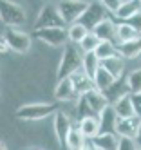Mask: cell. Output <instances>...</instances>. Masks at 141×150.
<instances>
[{"label":"cell","mask_w":141,"mask_h":150,"mask_svg":"<svg viewBox=\"0 0 141 150\" xmlns=\"http://www.w3.org/2000/svg\"><path fill=\"white\" fill-rule=\"evenodd\" d=\"M78 128L81 130V134H83L87 139H92V137H96L98 134L101 132L100 116H89V117H83V120H80V125H78Z\"/></svg>","instance_id":"cell-16"},{"label":"cell","mask_w":141,"mask_h":150,"mask_svg":"<svg viewBox=\"0 0 141 150\" xmlns=\"http://www.w3.org/2000/svg\"><path fill=\"white\" fill-rule=\"evenodd\" d=\"M76 112H78V117H80V120H83V117H89V116H96L94 110L91 109V105L87 103V100L83 98V96H80V100L76 101Z\"/></svg>","instance_id":"cell-31"},{"label":"cell","mask_w":141,"mask_h":150,"mask_svg":"<svg viewBox=\"0 0 141 150\" xmlns=\"http://www.w3.org/2000/svg\"><path fill=\"white\" fill-rule=\"evenodd\" d=\"M58 112V105L54 103H27L16 109V117L24 121H40L43 117Z\"/></svg>","instance_id":"cell-2"},{"label":"cell","mask_w":141,"mask_h":150,"mask_svg":"<svg viewBox=\"0 0 141 150\" xmlns=\"http://www.w3.org/2000/svg\"><path fill=\"white\" fill-rule=\"evenodd\" d=\"M35 38H38L42 44L49 47H62L67 44L69 33L65 27H45V29H35Z\"/></svg>","instance_id":"cell-5"},{"label":"cell","mask_w":141,"mask_h":150,"mask_svg":"<svg viewBox=\"0 0 141 150\" xmlns=\"http://www.w3.org/2000/svg\"><path fill=\"white\" fill-rule=\"evenodd\" d=\"M101 67L107 69L116 80H121V78H123V67H125V65H123L121 56H114V58L103 60V62H101Z\"/></svg>","instance_id":"cell-25"},{"label":"cell","mask_w":141,"mask_h":150,"mask_svg":"<svg viewBox=\"0 0 141 150\" xmlns=\"http://www.w3.org/2000/svg\"><path fill=\"white\" fill-rule=\"evenodd\" d=\"M101 4L105 6L107 11H111V13H118V11H119V7L123 6V0H101Z\"/></svg>","instance_id":"cell-33"},{"label":"cell","mask_w":141,"mask_h":150,"mask_svg":"<svg viewBox=\"0 0 141 150\" xmlns=\"http://www.w3.org/2000/svg\"><path fill=\"white\" fill-rule=\"evenodd\" d=\"M71 81H72L74 91H76V94H78V96H83V94H87V92H91V91L96 89L94 80L91 76H87L83 69L78 71V72H74L72 76H71Z\"/></svg>","instance_id":"cell-12"},{"label":"cell","mask_w":141,"mask_h":150,"mask_svg":"<svg viewBox=\"0 0 141 150\" xmlns=\"http://www.w3.org/2000/svg\"><path fill=\"white\" fill-rule=\"evenodd\" d=\"M7 51H11V49H9L7 40H6V38H4V35H2V38H0V52H2V54H6Z\"/></svg>","instance_id":"cell-36"},{"label":"cell","mask_w":141,"mask_h":150,"mask_svg":"<svg viewBox=\"0 0 141 150\" xmlns=\"http://www.w3.org/2000/svg\"><path fill=\"white\" fill-rule=\"evenodd\" d=\"M136 141H137V145H139V148H141V123H139V128H137V134H136Z\"/></svg>","instance_id":"cell-37"},{"label":"cell","mask_w":141,"mask_h":150,"mask_svg":"<svg viewBox=\"0 0 141 150\" xmlns=\"http://www.w3.org/2000/svg\"><path fill=\"white\" fill-rule=\"evenodd\" d=\"M105 18H107V15H105V6L100 4V2H91L89 7H87V11L83 13V16L80 18V22L87 29H89V31H92L100 22H103Z\"/></svg>","instance_id":"cell-9"},{"label":"cell","mask_w":141,"mask_h":150,"mask_svg":"<svg viewBox=\"0 0 141 150\" xmlns=\"http://www.w3.org/2000/svg\"><path fill=\"white\" fill-rule=\"evenodd\" d=\"M100 2H101V0H100Z\"/></svg>","instance_id":"cell-42"},{"label":"cell","mask_w":141,"mask_h":150,"mask_svg":"<svg viewBox=\"0 0 141 150\" xmlns=\"http://www.w3.org/2000/svg\"><path fill=\"white\" fill-rule=\"evenodd\" d=\"M114 83H116V78H114L107 69L100 67V71H98L96 76H94V85H96V89L100 91V92H107Z\"/></svg>","instance_id":"cell-21"},{"label":"cell","mask_w":141,"mask_h":150,"mask_svg":"<svg viewBox=\"0 0 141 150\" xmlns=\"http://www.w3.org/2000/svg\"><path fill=\"white\" fill-rule=\"evenodd\" d=\"M29 150H40V148H29Z\"/></svg>","instance_id":"cell-40"},{"label":"cell","mask_w":141,"mask_h":150,"mask_svg":"<svg viewBox=\"0 0 141 150\" xmlns=\"http://www.w3.org/2000/svg\"><path fill=\"white\" fill-rule=\"evenodd\" d=\"M118 150H139V145H137V141H136V137L119 136V141H118Z\"/></svg>","instance_id":"cell-32"},{"label":"cell","mask_w":141,"mask_h":150,"mask_svg":"<svg viewBox=\"0 0 141 150\" xmlns=\"http://www.w3.org/2000/svg\"><path fill=\"white\" fill-rule=\"evenodd\" d=\"M105 96H107V100H108V103L111 105H114L121 96H125V94H128V87H127V80L125 78H121V80H116V83L112 85L111 89H108L107 92H103Z\"/></svg>","instance_id":"cell-23"},{"label":"cell","mask_w":141,"mask_h":150,"mask_svg":"<svg viewBox=\"0 0 141 150\" xmlns=\"http://www.w3.org/2000/svg\"><path fill=\"white\" fill-rule=\"evenodd\" d=\"M85 139L87 137L81 134L80 128L72 127V130H71V134L67 137V150H81L85 146Z\"/></svg>","instance_id":"cell-28"},{"label":"cell","mask_w":141,"mask_h":150,"mask_svg":"<svg viewBox=\"0 0 141 150\" xmlns=\"http://www.w3.org/2000/svg\"><path fill=\"white\" fill-rule=\"evenodd\" d=\"M116 36L119 44H127V42H136L141 38V31L130 25L128 22H121L116 25Z\"/></svg>","instance_id":"cell-15"},{"label":"cell","mask_w":141,"mask_h":150,"mask_svg":"<svg viewBox=\"0 0 141 150\" xmlns=\"http://www.w3.org/2000/svg\"><path fill=\"white\" fill-rule=\"evenodd\" d=\"M130 96H132V105H134L136 116L141 117V92H137V94H130Z\"/></svg>","instance_id":"cell-34"},{"label":"cell","mask_w":141,"mask_h":150,"mask_svg":"<svg viewBox=\"0 0 141 150\" xmlns=\"http://www.w3.org/2000/svg\"><path fill=\"white\" fill-rule=\"evenodd\" d=\"M0 18L7 27H20L26 24V11L22 6L11 2V0H2L0 2Z\"/></svg>","instance_id":"cell-4"},{"label":"cell","mask_w":141,"mask_h":150,"mask_svg":"<svg viewBox=\"0 0 141 150\" xmlns=\"http://www.w3.org/2000/svg\"><path fill=\"white\" fill-rule=\"evenodd\" d=\"M81 150H96V148H94V146H92V145H91V146H87V145H85V146H83V148H81Z\"/></svg>","instance_id":"cell-38"},{"label":"cell","mask_w":141,"mask_h":150,"mask_svg":"<svg viewBox=\"0 0 141 150\" xmlns=\"http://www.w3.org/2000/svg\"><path fill=\"white\" fill-rule=\"evenodd\" d=\"M100 44H101V40L98 38V35H96V33H92V31H91V33L83 38V42L80 44V49H81L83 52H94Z\"/></svg>","instance_id":"cell-30"},{"label":"cell","mask_w":141,"mask_h":150,"mask_svg":"<svg viewBox=\"0 0 141 150\" xmlns=\"http://www.w3.org/2000/svg\"><path fill=\"white\" fill-rule=\"evenodd\" d=\"M118 52L121 58L127 60H134L137 56H141V38L136 42H127V44H119L118 45Z\"/></svg>","instance_id":"cell-22"},{"label":"cell","mask_w":141,"mask_h":150,"mask_svg":"<svg viewBox=\"0 0 141 150\" xmlns=\"http://www.w3.org/2000/svg\"><path fill=\"white\" fill-rule=\"evenodd\" d=\"M118 134L112 132H100L96 137L91 139V143L96 150H118Z\"/></svg>","instance_id":"cell-13"},{"label":"cell","mask_w":141,"mask_h":150,"mask_svg":"<svg viewBox=\"0 0 141 150\" xmlns=\"http://www.w3.org/2000/svg\"><path fill=\"white\" fill-rule=\"evenodd\" d=\"M112 107H114L118 117H132V116H136V110H134V105H132V96H130V92L125 94V96H121V98H119Z\"/></svg>","instance_id":"cell-18"},{"label":"cell","mask_w":141,"mask_h":150,"mask_svg":"<svg viewBox=\"0 0 141 150\" xmlns=\"http://www.w3.org/2000/svg\"><path fill=\"white\" fill-rule=\"evenodd\" d=\"M137 13H141V0H127V2H123V6L119 7L116 16L121 20V22H127L128 18H132Z\"/></svg>","instance_id":"cell-20"},{"label":"cell","mask_w":141,"mask_h":150,"mask_svg":"<svg viewBox=\"0 0 141 150\" xmlns=\"http://www.w3.org/2000/svg\"><path fill=\"white\" fill-rule=\"evenodd\" d=\"M125 80H127V87H128L130 94L141 92V69H136L132 72H128L125 76Z\"/></svg>","instance_id":"cell-29"},{"label":"cell","mask_w":141,"mask_h":150,"mask_svg":"<svg viewBox=\"0 0 141 150\" xmlns=\"http://www.w3.org/2000/svg\"><path fill=\"white\" fill-rule=\"evenodd\" d=\"M83 98L87 100V103L91 105V109L94 110V114L96 116H100L105 109L111 103H108V100H107V96L103 94V92H100L98 89H94V91H91V92H87V94H83Z\"/></svg>","instance_id":"cell-14"},{"label":"cell","mask_w":141,"mask_h":150,"mask_svg":"<svg viewBox=\"0 0 141 150\" xmlns=\"http://www.w3.org/2000/svg\"><path fill=\"white\" fill-rule=\"evenodd\" d=\"M45 27H65V20L62 18V15L58 11V6L47 4L38 13L35 29H45Z\"/></svg>","instance_id":"cell-6"},{"label":"cell","mask_w":141,"mask_h":150,"mask_svg":"<svg viewBox=\"0 0 141 150\" xmlns=\"http://www.w3.org/2000/svg\"><path fill=\"white\" fill-rule=\"evenodd\" d=\"M71 130H72V123L69 120V116L58 110L54 114V134H56V139L63 150H67V137H69Z\"/></svg>","instance_id":"cell-8"},{"label":"cell","mask_w":141,"mask_h":150,"mask_svg":"<svg viewBox=\"0 0 141 150\" xmlns=\"http://www.w3.org/2000/svg\"><path fill=\"white\" fill-rule=\"evenodd\" d=\"M87 2H89V0H87Z\"/></svg>","instance_id":"cell-41"},{"label":"cell","mask_w":141,"mask_h":150,"mask_svg":"<svg viewBox=\"0 0 141 150\" xmlns=\"http://www.w3.org/2000/svg\"><path fill=\"white\" fill-rule=\"evenodd\" d=\"M139 150H141V148H139Z\"/></svg>","instance_id":"cell-43"},{"label":"cell","mask_w":141,"mask_h":150,"mask_svg":"<svg viewBox=\"0 0 141 150\" xmlns=\"http://www.w3.org/2000/svg\"><path fill=\"white\" fill-rule=\"evenodd\" d=\"M139 123H141V117H137V116H132V117H118V121H116V134L127 136V137H136Z\"/></svg>","instance_id":"cell-11"},{"label":"cell","mask_w":141,"mask_h":150,"mask_svg":"<svg viewBox=\"0 0 141 150\" xmlns=\"http://www.w3.org/2000/svg\"><path fill=\"white\" fill-rule=\"evenodd\" d=\"M127 22L130 24V25H134L136 29H139L141 31V13H137V15H134L132 18H128Z\"/></svg>","instance_id":"cell-35"},{"label":"cell","mask_w":141,"mask_h":150,"mask_svg":"<svg viewBox=\"0 0 141 150\" xmlns=\"http://www.w3.org/2000/svg\"><path fill=\"white\" fill-rule=\"evenodd\" d=\"M54 98L58 101H78L80 100V96L74 91V85H72L71 78L58 80L56 87H54Z\"/></svg>","instance_id":"cell-10"},{"label":"cell","mask_w":141,"mask_h":150,"mask_svg":"<svg viewBox=\"0 0 141 150\" xmlns=\"http://www.w3.org/2000/svg\"><path fill=\"white\" fill-rule=\"evenodd\" d=\"M100 67H101V60L96 56V52H83V71L87 76H91L94 80Z\"/></svg>","instance_id":"cell-24"},{"label":"cell","mask_w":141,"mask_h":150,"mask_svg":"<svg viewBox=\"0 0 141 150\" xmlns=\"http://www.w3.org/2000/svg\"><path fill=\"white\" fill-rule=\"evenodd\" d=\"M83 69V54L76 49L74 45H65L62 58L58 63V71H56V78H71L74 72H78Z\"/></svg>","instance_id":"cell-1"},{"label":"cell","mask_w":141,"mask_h":150,"mask_svg":"<svg viewBox=\"0 0 141 150\" xmlns=\"http://www.w3.org/2000/svg\"><path fill=\"white\" fill-rule=\"evenodd\" d=\"M116 121H118V114L114 110V107L108 105L107 109L100 114L101 132H112V134H116Z\"/></svg>","instance_id":"cell-19"},{"label":"cell","mask_w":141,"mask_h":150,"mask_svg":"<svg viewBox=\"0 0 141 150\" xmlns=\"http://www.w3.org/2000/svg\"><path fill=\"white\" fill-rule=\"evenodd\" d=\"M67 33H69V40L72 42V44H81L83 42V38L91 33L89 29H87L81 22H74V24H71L69 27H67Z\"/></svg>","instance_id":"cell-26"},{"label":"cell","mask_w":141,"mask_h":150,"mask_svg":"<svg viewBox=\"0 0 141 150\" xmlns=\"http://www.w3.org/2000/svg\"><path fill=\"white\" fill-rule=\"evenodd\" d=\"M4 38L7 40L9 49L18 52V54H26V52L29 51V47H31V36L27 33H24V31H18L16 27L6 29Z\"/></svg>","instance_id":"cell-7"},{"label":"cell","mask_w":141,"mask_h":150,"mask_svg":"<svg viewBox=\"0 0 141 150\" xmlns=\"http://www.w3.org/2000/svg\"><path fill=\"white\" fill-rule=\"evenodd\" d=\"M0 150H7V146H6V143H4V141L0 143Z\"/></svg>","instance_id":"cell-39"},{"label":"cell","mask_w":141,"mask_h":150,"mask_svg":"<svg viewBox=\"0 0 141 150\" xmlns=\"http://www.w3.org/2000/svg\"><path fill=\"white\" fill-rule=\"evenodd\" d=\"M94 52H96V56L100 58L101 62H103V60H108V58H114V56H119L118 45H114L112 42H101Z\"/></svg>","instance_id":"cell-27"},{"label":"cell","mask_w":141,"mask_h":150,"mask_svg":"<svg viewBox=\"0 0 141 150\" xmlns=\"http://www.w3.org/2000/svg\"><path fill=\"white\" fill-rule=\"evenodd\" d=\"M92 33L98 35V38H100L101 42H112L114 44V40L118 42V36H116V25L112 20H108L105 18L103 22H100L94 29H92Z\"/></svg>","instance_id":"cell-17"},{"label":"cell","mask_w":141,"mask_h":150,"mask_svg":"<svg viewBox=\"0 0 141 150\" xmlns=\"http://www.w3.org/2000/svg\"><path fill=\"white\" fill-rule=\"evenodd\" d=\"M87 7H89L87 0H60L58 11H60L62 18L65 20V24L71 25L74 22H80V18L87 11Z\"/></svg>","instance_id":"cell-3"}]
</instances>
